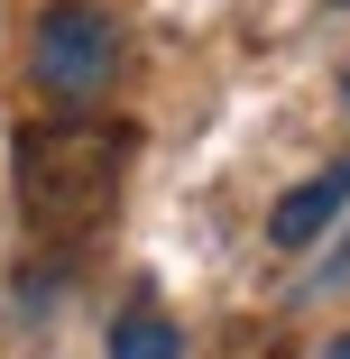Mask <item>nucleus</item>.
<instances>
[{"label":"nucleus","instance_id":"1","mask_svg":"<svg viewBox=\"0 0 350 359\" xmlns=\"http://www.w3.org/2000/svg\"><path fill=\"white\" fill-rule=\"evenodd\" d=\"M129 184V129L93 111H55L46 129H19V203L37 240H93Z\"/></svg>","mask_w":350,"mask_h":359},{"label":"nucleus","instance_id":"2","mask_svg":"<svg viewBox=\"0 0 350 359\" xmlns=\"http://www.w3.org/2000/svg\"><path fill=\"white\" fill-rule=\"evenodd\" d=\"M28 83L46 93V111H102L120 83V19L102 0H55L28 46Z\"/></svg>","mask_w":350,"mask_h":359},{"label":"nucleus","instance_id":"3","mask_svg":"<svg viewBox=\"0 0 350 359\" xmlns=\"http://www.w3.org/2000/svg\"><path fill=\"white\" fill-rule=\"evenodd\" d=\"M341 212H350V157L341 166H323V175H304L295 194H276V212H267V249H314L332 222H341Z\"/></svg>","mask_w":350,"mask_h":359},{"label":"nucleus","instance_id":"4","mask_svg":"<svg viewBox=\"0 0 350 359\" xmlns=\"http://www.w3.org/2000/svg\"><path fill=\"white\" fill-rule=\"evenodd\" d=\"M111 359H184V332H175L148 295H129L120 323H111Z\"/></svg>","mask_w":350,"mask_h":359},{"label":"nucleus","instance_id":"5","mask_svg":"<svg viewBox=\"0 0 350 359\" xmlns=\"http://www.w3.org/2000/svg\"><path fill=\"white\" fill-rule=\"evenodd\" d=\"M341 276H350V249H341V258H332V267H323V285H341Z\"/></svg>","mask_w":350,"mask_h":359},{"label":"nucleus","instance_id":"6","mask_svg":"<svg viewBox=\"0 0 350 359\" xmlns=\"http://www.w3.org/2000/svg\"><path fill=\"white\" fill-rule=\"evenodd\" d=\"M332 359H350V332H341V341H332Z\"/></svg>","mask_w":350,"mask_h":359}]
</instances>
